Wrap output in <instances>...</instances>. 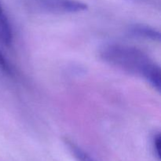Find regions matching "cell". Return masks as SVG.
I'll return each mask as SVG.
<instances>
[{"label": "cell", "instance_id": "obj_2", "mask_svg": "<svg viewBox=\"0 0 161 161\" xmlns=\"http://www.w3.org/2000/svg\"><path fill=\"white\" fill-rule=\"evenodd\" d=\"M33 10L42 14H69L86 11L87 5L78 0H29Z\"/></svg>", "mask_w": 161, "mask_h": 161}, {"label": "cell", "instance_id": "obj_4", "mask_svg": "<svg viewBox=\"0 0 161 161\" xmlns=\"http://www.w3.org/2000/svg\"><path fill=\"white\" fill-rule=\"evenodd\" d=\"M0 70L7 75H12L13 71L9 61L0 50Z\"/></svg>", "mask_w": 161, "mask_h": 161}, {"label": "cell", "instance_id": "obj_6", "mask_svg": "<svg viewBox=\"0 0 161 161\" xmlns=\"http://www.w3.org/2000/svg\"><path fill=\"white\" fill-rule=\"evenodd\" d=\"M6 16L5 15L4 11H3V6H2L1 3H0V18H3V17H6Z\"/></svg>", "mask_w": 161, "mask_h": 161}, {"label": "cell", "instance_id": "obj_3", "mask_svg": "<svg viewBox=\"0 0 161 161\" xmlns=\"http://www.w3.org/2000/svg\"><path fill=\"white\" fill-rule=\"evenodd\" d=\"M129 35L138 39H144L160 42L161 34L160 31L156 28L143 24H135L128 28Z\"/></svg>", "mask_w": 161, "mask_h": 161}, {"label": "cell", "instance_id": "obj_1", "mask_svg": "<svg viewBox=\"0 0 161 161\" xmlns=\"http://www.w3.org/2000/svg\"><path fill=\"white\" fill-rule=\"evenodd\" d=\"M99 56L110 65L143 78L160 92V66L141 49L126 44L110 42L101 47Z\"/></svg>", "mask_w": 161, "mask_h": 161}, {"label": "cell", "instance_id": "obj_5", "mask_svg": "<svg viewBox=\"0 0 161 161\" xmlns=\"http://www.w3.org/2000/svg\"><path fill=\"white\" fill-rule=\"evenodd\" d=\"M152 145H153V149L154 154H155L156 157L160 160V145H161V136L160 133H157L154 135L153 138Z\"/></svg>", "mask_w": 161, "mask_h": 161}]
</instances>
